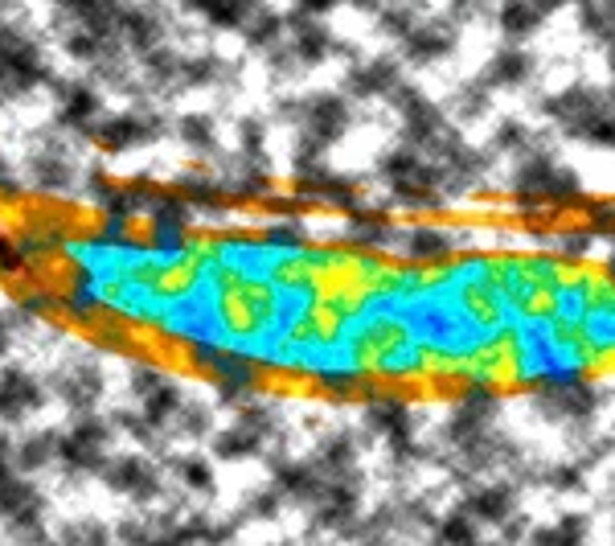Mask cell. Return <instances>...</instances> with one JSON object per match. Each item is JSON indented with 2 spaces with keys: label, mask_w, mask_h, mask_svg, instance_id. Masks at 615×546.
<instances>
[{
  "label": "cell",
  "mask_w": 615,
  "mask_h": 546,
  "mask_svg": "<svg viewBox=\"0 0 615 546\" xmlns=\"http://www.w3.org/2000/svg\"><path fill=\"white\" fill-rule=\"evenodd\" d=\"M112 440V431L103 428L99 419H78L66 435H57V456L66 469L74 473H86V469H99L103 464V448Z\"/></svg>",
  "instance_id": "cell-1"
},
{
  "label": "cell",
  "mask_w": 615,
  "mask_h": 546,
  "mask_svg": "<svg viewBox=\"0 0 615 546\" xmlns=\"http://www.w3.org/2000/svg\"><path fill=\"white\" fill-rule=\"evenodd\" d=\"M402 246H406V255H411V263H423V267H439V263H452L459 251V234L447 227H411L406 230V239H402Z\"/></svg>",
  "instance_id": "cell-2"
},
{
  "label": "cell",
  "mask_w": 615,
  "mask_h": 546,
  "mask_svg": "<svg viewBox=\"0 0 615 546\" xmlns=\"http://www.w3.org/2000/svg\"><path fill=\"white\" fill-rule=\"evenodd\" d=\"M107 485L115 489V493H124V497H131V502H152L160 493V476L157 469L148 464V460L140 456H119L107 464Z\"/></svg>",
  "instance_id": "cell-3"
},
{
  "label": "cell",
  "mask_w": 615,
  "mask_h": 546,
  "mask_svg": "<svg viewBox=\"0 0 615 546\" xmlns=\"http://www.w3.org/2000/svg\"><path fill=\"white\" fill-rule=\"evenodd\" d=\"M160 132V124L152 115H115V119H103L91 128L95 144L107 148V153H119V148H128V144H148L152 136Z\"/></svg>",
  "instance_id": "cell-4"
},
{
  "label": "cell",
  "mask_w": 615,
  "mask_h": 546,
  "mask_svg": "<svg viewBox=\"0 0 615 546\" xmlns=\"http://www.w3.org/2000/svg\"><path fill=\"white\" fill-rule=\"evenodd\" d=\"M370 428L378 431V435H386L390 448L394 444H406L411 440V431H415V419H411V407L402 399H394V395H382V390H373L370 395Z\"/></svg>",
  "instance_id": "cell-5"
},
{
  "label": "cell",
  "mask_w": 615,
  "mask_h": 546,
  "mask_svg": "<svg viewBox=\"0 0 615 546\" xmlns=\"http://www.w3.org/2000/svg\"><path fill=\"white\" fill-rule=\"evenodd\" d=\"M402 42H406L415 62H435V57H444L456 45V29L447 25V21H418Z\"/></svg>",
  "instance_id": "cell-6"
},
{
  "label": "cell",
  "mask_w": 615,
  "mask_h": 546,
  "mask_svg": "<svg viewBox=\"0 0 615 546\" xmlns=\"http://www.w3.org/2000/svg\"><path fill=\"white\" fill-rule=\"evenodd\" d=\"M38 402H42V390H38V382L29 374L13 370L0 378V416L4 419H21Z\"/></svg>",
  "instance_id": "cell-7"
},
{
  "label": "cell",
  "mask_w": 615,
  "mask_h": 546,
  "mask_svg": "<svg viewBox=\"0 0 615 546\" xmlns=\"http://www.w3.org/2000/svg\"><path fill=\"white\" fill-rule=\"evenodd\" d=\"M468 514L476 522H505L513 514V489L509 485H485L468 497Z\"/></svg>",
  "instance_id": "cell-8"
},
{
  "label": "cell",
  "mask_w": 615,
  "mask_h": 546,
  "mask_svg": "<svg viewBox=\"0 0 615 546\" xmlns=\"http://www.w3.org/2000/svg\"><path fill=\"white\" fill-rule=\"evenodd\" d=\"M263 444H267V435H263L258 428H251V423H243V419H238L234 428L222 431V435L214 440V452H218L222 460H243V456H255V452H258Z\"/></svg>",
  "instance_id": "cell-9"
},
{
  "label": "cell",
  "mask_w": 615,
  "mask_h": 546,
  "mask_svg": "<svg viewBox=\"0 0 615 546\" xmlns=\"http://www.w3.org/2000/svg\"><path fill=\"white\" fill-rule=\"evenodd\" d=\"M99 395H103V382L91 366H74V370L66 374V382H62V399L71 402L74 411H91V407L99 402Z\"/></svg>",
  "instance_id": "cell-10"
},
{
  "label": "cell",
  "mask_w": 615,
  "mask_h": 546,
  "mask_svg": "<svg viewBox=\"0 0 615 546\" xmlns=\"http://www.w3.org/2000/svg\"><path fill=\"white\" fill-rule=\"evenodd\" d=\"M99 115V95L83 83H71L62 91V124H71V128H86L91 119Z\"/></svg>",
  "instance_id": "cell-11"
},
{
  "label": "cell",
  "mask_w": 615,
  "mask_h": 546,
  "mask_svg": "<svg viewBox=\"0 0 615 546\" xmlns=\"http://www.w3.org/2000/svg\"><path fill=\"white\" fill-rule=\"evenodd\" d=\"M349 86H353V95H382L399 86V71H394V62H365L361 71L349 74Z\"/></svg>",
  "instance_id": "cell-12"
},
{
  "label": "cell",
  "mask_w": 615,
  "mask_h": 546,
  "mask_svg": "<svg viewBox=\"0 0 615 546\" xmlns=\"http://www.w3.org/2000/svg\"><path fill=\"white\" fill-rule=\"evenodd\" d=\"M33 181H38V189H45V193H57V189H66L74 181V169L66 165V157H57V153H38V157H33Z\"/></svg>",
  "instance_id": "cell-13"
},
{
  "label": "cell",
  "mask_w": 615,
  "mask_h": 546,
  "mask_svg": "<svg viewBox=\"0 0 615 546\" xmlns=\"http://www.w3.org/2000/svg\"><path fill=\"white\" fill-rule=\"evenodd\" d=\"M542 21V9L533 0H505L501 9V29L509 38H530L533 29Z\"/></svg>",
  "instance_id": "cell-14"
},
{
  "label": "cell",
  "mask_w": 615,
  "mask_h": 546,
  "mask_svg": "<svg viewBox=\"0 0 615 546\" xmlns=\"http://www.w3.org/2000/svg\"><path fill=\"white\" fill-rule=\"evenodd\" d=\"M530 71H533L530 54H521V50H505V54L492 57V66H488V83L513 86V83H521Z\"/></svg>",
  "instance_id": "cell-15"
},
{
  "label": "cell",
  "mask_w": 615,
  "mask_h": 546,
  "mask_svg": "<svg viewBox=\"0 0 615 546\" xmlns=\"http://www.w3.org/2000/svg\"><path fill=\"white\" fill-rule=\"evenodd\" d=\"M29 275V263H25V246L17 234H4L0 230V280H21Z\"/></svg>",
  "instance_id": "cell-16"
},
{
  "label": "cell",
  "mask_w": 615,
  "mask_h": 546,
  "mask_svg": "<svg viewBox=\"0 0 615 546\" xmlns=\"http://www.w3.org/2000/svg\"><path fill=\"white\" fill-rule=\"evenodd\" d=\"M57 456V435H29L21 452H17V464L21 469H42Z\"/></svg>",
  "instance_id": "cell-17"
},
{
  "label": "cell",
  "mask_w": 615,
  "mask_h": 546,
  "mask_svg": "<svg viewBox=\"0 0 615 546\" xmlns=\"http://www.w3.org/2000/svg\"><path fill=\"white\" fill-rule=\"evenodd\" d=\"M181 140H185L189 148H201V153H210V148L218 144L214 119H205V115H189V119H181Z\"/></svg>",
  "instance_id": "cell-18"
},
{
  "label": "cell",
  "mask_w": 615,
  "mask_h": 546,
  "mask_svg": "<svg viewBox=\"0 0 615 546\" xmlns=\"http://www.w3.org/2000/svg\"><path fill=\"white\" fill-rule=\"evenodd\" d=\"M177 473H181L185 489H198V493H210V489H214V473H210V464L198 460V456L177 460Z\"/></svg>",
  "instance_id": "cell-19"
},
{
  "label": "cell",
  "mask_w": 615,
  "mask_h": 546,
  "mask_svg": "<svg viewBox=\"0 0 615 546\" xmlns=\"http://www.w3.org/2000/svg\"><path fill=\"white\" fill-rule=\"evenodd\" d=\"M583 25H587L595 38L615 42V9L612 4H587V9H583Z\"/></svg>",
  "instance_id": "cell-20"
},
{
  "label": "cell",
  "mask_w": 615,
  "mask_h": 546,
  "mask_svg": "<svg viewBox=\"0 0 615 546\" xmlns=\"http://www.w3.org/2000/svg\"><path fill=\"white\" fill-rule=\"evenodd\" d=\"M447 538V543H473L476 538V517L464 510V514H452L444 522V531H439Z\"/></svg>",
  "instance_id": "cell-21"
},
{
  "label": "cell",
  "mask_w": 615,
  "mask_h": 546,
  "mask_svg": "<svg viewBox=\"0 0 615 546\" xmlns=\"http://www.w3.org/2000/svg\"><path fill=\"white\" fill-rule=\"evenodd\" d=\"M550 476H554V485L559 489H579V476L583 473H579V469H554Z\"/></svg>",
  "instance_id": "cell-22"
},
{
  "label": "cell",
  "mask_w": 615,
  "mask_h": 546,
  "mask_svg": "<svg viewBox=\"0 0 615 546\" xmlns=\"http://www.w3.org/2000/svg\"><path fill=\"white\" fill-rule=\"evenodd\" d=\"M296 4H300V9H304L308 17H316V13H329L337 0H296Z\"/></svg>",
  "instance_id": "cell-23"
},
{
  "label": "cell",
  "mask_w": 615,
  "mask_h": 546,
  "mask_svg": "<svg viewBox=\"0 0 615 546\" xmlns=\"http://www.w3.org/2000/svg\"><path fill=\"white\" fill-rule=\"evenodd\" d=\"M533 4H538V9L545 13V9H559V4H566V0H533Z\"/></svg>",
  "instance_id": "cell-24"
},
{
  "label": "cell",
  "mask_w": 615,
  "mask_h": 546,
  "mask_svg": "<svg viewBox=\"0 0 615 546\" xmlns=\"http://www.w3.org/2000/svg\"><path fill=\"white\" fill-rule=\"evenodd\" d=\"M603 275H607V280H612V284H615V255L607 259V272H603Z\"/></svg>",
  "instance_id": "cell-25"
},
{
  "label": "cell",
  "mask_w": 615,
  "mask_h": 546,
  "mask_svg": "<svg viewBox=\"0 0 615 546\" xmlns=\"http://www.w3.org/2000/svg\"><path fill=\"white\" fill-rule=\"evenodd\" d=\"M612 66H615V54H612Z\"/></svg>",
  "instance_id": "cell-26"
}]
</instances>
